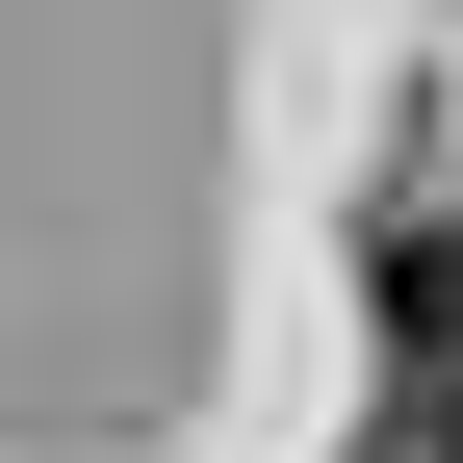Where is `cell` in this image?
Returning a JSON list of instances; mask_svg holds the SVG:
<instances>
[{
  "label": "cell",
  "instance_id": "cell-1",
  "mask_svg": "<svg viewBox=\"0 0 463 463\" xmlns=\"http://www.w3.org/2000/svg\"><path fill=\"white\" fill-rule=\"evenodd\" d=\"M386 309H412V335H463V232H412V258H386Z\"/></svg>",
  "mask_w": 463,
  "mask_h": 463
}]
</instances>
